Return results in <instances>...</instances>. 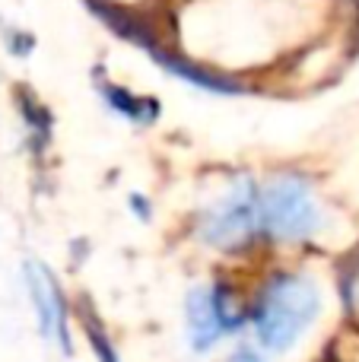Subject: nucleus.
I'll use <instances>...</instances> for the list:
<instances>
[{"label": "nucleus", "instance_id": "nucleus-1", "mask_svg": "<svg viewBox=\"0 0 359 362\" xmlns=\"http://www.w3.org/2000/svg\"><path fill=\"white\" fill-rule=\"evenodd\" d=\"M318 312H322V293L309 276L277 274L261 289L252 321L261 344L273 353H283L302 337Z\"/></svg>", "mask_w": 359, "mask_h": 362}, {"label": "nucleus", "instance_id": "nucleus-2", "mask_svg": "<svg viewBox=\"0 0 359 362\" xmlns=\"http://www.w3.org/2000/svg\"><path fill=\"white\" fill-rule=\"evenodd\" d=\"M261 232V187L252 181H235L223 200L197 216L201 242L220 251H239Z\"/></svg>", "mask_w": 359, "mask_h": 362}, {"label": "nucleus", "instance_id": "nucleus-3", "mask_svg": "<svg viewBox=\"0 0 359 362\" xmlns=\"http://www.w3.org/2000/svg\"><path fill=\"white\" fill-rule=\"evenodd\" d=\"M318 226L322 213L302 178L280 175L261 187V232H271L280 242H296L315 235Z\"/></svg>", "mask_w": 359, "mask_h": 362}, {"label": "nucleus", "instance_id": "nucleus-4", "mask_svg": "<svg viewBox=\"0 0 359 362\" xmlns=\"http://www.w3.org/2000/svg\"><path fill=\"white\" fill-rule=\"evenodd\" d=\"M188 340L197 353H207L213 344H220L226 334H235L245 321V312L239 302L223 286H197L188 293Z\"/></svg>", "mask_w": 359, "mask_h": 362}, {"label": "nucleus", "instance_id": "nucleus-5", "mask_svg": "<svg viewBox=\"0 0 359 362\" xmlns=\"http://www.w3.org/2000/svg\"><path fill=\"white\" fill-rule=\"evenodd\" d=\"M23 280H25V293H29L32 305H35L42 334L48 340H57L64 353H70L73 346H70V334H67V308H64V296L57 289L51 270L42 267V264H25Z\"/></svg>", "mask_w": 359, "mask_h": 362}, {"label": "nucleus", "instance_id": "nucleus-6", "mask_svg": "<svg viewBox=\"0 0 359 362\" xmlns=\"http://www.w3.org/2000/svg\"><path fill=\"white\" fill-rule=\"evenodd\" d=\"M95 86H99L102 102H105L112 112H118L121 118L134 121V124H140V127H150L153 121L159 118V102L150 99V95H137V93H131V89H124V86L102 83V80H95Z\"/></svg>", "mask_w": 359, "mask_h": 362}, {"label": "nucleus", "instance_id": "nucleus-7", "mask_svg": "<svg viewBox=\"0 0 359 362\" xmlns=\"http://www.w3.org/2000/svg\"><path fill=\"white\" fill-rule=\"evenodd\" d=\"M86 337H89V346H93V353L99 356V362H121L118 356H114L112 344H108V337L99 331V325H95L93 318L86 321Z\"/></svg>", "mask_w": 359, "mask_h": 362}, {"label": "nucleus", "instance_id": "nucleus-8", "mask_svg": "<svg viewBox=\"0 0 359 362\" xmlns=\"http://www.w3.org/2000/svg\"><path fill=\"white\" fill-rule=\"evenodd\" d=\"M229 362H267V359L261 356L258 350H252V346H242V350H235L233 356H229Z\"/></svg>", "mask_w": 359, "mask_h": 362}, {"label": "nucleus", "instance_id": "nucleus-9", "mask_svg": "<svg viewBox=\"0 0 359 362\" xmlns=\"http://www.w3.org/2000/svg\"><path fill=\"white\" fill-rule=\"evenodd\" d=\"M131 206H134V213H137L140 219H150V210H146V197H143V194H131Z\"/></svg>", "mask_w": 359, "mask_h": 362}]
</instances>
